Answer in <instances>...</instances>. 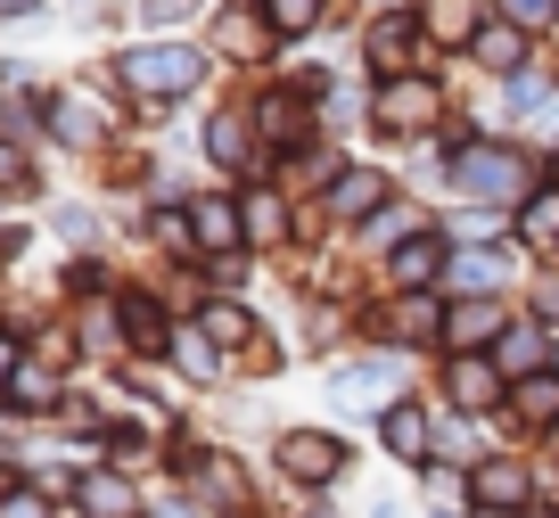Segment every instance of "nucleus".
<instances>
[{
  "label": "nucleus",
  "instance_id": "1",
  "mask_svg": "<svg viewBox=\"0 0 559 518\" xmlns=\"http://www.w3.org/2000/svg\"><path fill=\"white\" fill-rule=\"evenodd\" d=\"M123 83L148 91V99H174V91L198 83V50H181V42H148V50L123 58Z\"/></svg>",
  "mask_w": 559,
  "mask_h": 518
},
{
  "label": "nucleus",
  "instance_id": "2",
  "mask_svg": "<svg viewBox=\"0 0 559 518\" xmlns=\"http://www.w3.org/2000/svg\"><path fill=\"white\" fill-rule=\"evenodd\" d=\"M453 190H469V198H519L526 190L519 149H461L453 156Z\"/></svg>",
  "mask_w": 559,
  "mask_h": 518
},
{
  "label": "nucleus",
  "instance_id": "3",
  "mask_svg": "<svg viewBox=\"0 0 559 518\" xmlns=\"http://www.w3.org/2000/svg\"><path fill=\"white\" fill-rule=\"evenodd\" d=\"M437 83H419V74H403V83H386L379 91V116L386 123H403V132H419V123H437Z\"/></svg>",
  "mask_w": 559,
  "mask_h": 518
},
{
  "label": "nucleus",
  "instance_id": "4",
  "mask_svg": "<svg viewBox=\"0 0 559 518\" xmlns=\"http://www.w3.org/2000/svg\"><path fill=\"white\" fill-rule=\"evenodd\" d=\"M493 363H502V370H526V379H535V370L551 363V338H543L535 321H510L502 338H493Z\"/></svg>",
  "mask_w": 559,
  "mask_h": 518
},
{
  "label": "nucleus",
  "instance_id": "5",
  "mask_svg": "<svg viewBox=\"0 0 559 518\" xmlns=\"http://www.w3.org/2000/svg\"><path fill=\"white\" fill-rule=\"evenodd\" d=\"M444 329H453V345H486V338H502V305H493V296H461L453 313H444Z\"/></svg>",
  "mask_w": 559,
  "mask_h": 518
},
{
  "label": "nucleus",
  "instance_id": "6",
  "mask_svg": "<svg viewBox=\"0 0 559 518\" xmlns=\"http://www.w3.org/2000/svg\"><path fill=\"white\" fill-rule=\"evenodd\" d=\"M469 50L486 58L493 74H526V25H477Z\"/></svg>",
  "mask_w": 559,
  "mask_h": 518
},
{
  "label": "nucleus",
  "instance_id": "7",
  "mask_svg": "<svg viewBox=\"0 0 559 518\" xmlns=\"http://www.w3.org/2000/svg\"><path fill=\"white\" fill-rule=\"evenodd\" d=\"M337 461H346L337 436H288V445H280V469H288V478H330Z\"/></svg>",
  "mask_w": 559,
  "mask_h": 518
},
{
  "label": "nucleus",
  "instance_id": "8",
  "mask_svg": "<svg viewBox=\"0 0 559 518\" xmlns=\"http://www.w3.org/2000/svg\"><path fill=\"white\" fill-rule=\"evenodd\" d=\"M493 396H502V363H469V354H461L453 363V403L461 412H486Z\"/></svg>",
  "mask_w": 559,
  "mask_h": 518
},
{
  "label": "nucleus",
  "instance_id": "9",
  "mask_svg": "<svg viewBox=\"0 0 559 518\" xmlns=\"http://www.w3.org/2000/svg\"><path fill=\"white\" fill-rule=\"evenodd\" d=\"M477 502H486V510H519L526 502V469L519 461H486L477 469Z\"/></svg>",
  "mask_w": 559,
  "mask_h": 518
},
{
  "label": "nucleus",
  "instance_id": "10",
  "mask_svg": "<svg viewBox=\"0 0 559 518\" xmlns=\"http://www.w3.org/2000/svg\"><path fill=\"white\" fill-rule=\"evenodd\" d=\"M386 445H395L403 461H428V412H419V403H395V412H386Z\"/></svg>",
  "mask_w": 559,
  "mask_h": 518
},
{
  "label": "nucleus",
  "instance_id": "11",
  "mask_svg": "<svg viewBox=\"0 0 559 518\" xmlns=\"http://www.w3.org/2000/svg\"><path fill=\"white\" fill-rule=\"evenodd\" d=\"M83 510L91 518H132V485L123 478H83Z\"/></svg>",
  "mask_w": 559,
  "mask_h": 518
},
{
  "label": "nucleus",
  "instance_id": "12",
  "mask_svg": "<svg viewBox=\"0 0 559 518\" xmlns=\"http://www.w3.org/2000/svg\"><path fill=\"white\" fill-rule=\"evenodd\" d=\"M428 34H444V42H477V0H437V9H428Z\"/></svg>",
  "mask_w": 559,
  "mask_h": 518
},
{
  "label": "nucleus",
  "instance_id": "13",
  "mask_svg": "<svg viewBox=\"0 0 559 518\" xmlns=\"http://www.w3.org/2000/svg\"><path fill=\"white\" fill-rule=\"evenodd\" d=\"M437 239H403V256H395V280L403 289H428V280H437Z\"/></svg>",
  "mask_w": 559,
  "mask_h": 518
},
{
  "label": "nucleus",
  "instance_id": "14",
  "mask_svg": "<svg viewBox=\"0 0 559 518\" xmlns=\"http://www.w3.org/2000/svg\"><path fill=\"white\" fill-rule=\"evenodd\" d=\"M239 231H247V214H230L223 198H206V207H198V239H206V247H239Z\"/></svg>",
  "mask_w": 559,
  "mask_h": 518
},
{
  "label": "nucleus",
  "instance_id": "15",
  "mask_svg": "<svg viewBox=\"0 0 559 518\" xmlns=\"http://www.w3.org/2000/svg\"><path fill=\"white\" fill-rule=\"evenodd\" d=\"M519 412L535 420V428H551V420H559V379H551V370H535V379L519 387Z\"/></svg>",
  "mask_w": 559,
  "mask_h": 518
},
{
  "label": "nucleus",
  "instance_id": "16",
  "mask_svg": "<svg viewBox=\"0 0 559 518\" xmlns=\"http://www.w3.org/2000/svg\"><path fill=\"white\" fill-rule=\"evenodd\" d=\"M519 231H526L535 247H559V190H551V198H526V207H519Z\"/></svg>",
  "mask_w": 559,
  "mask_h": 518
},
{
  "label": "nucleus",
  "instance_id": "17",
  "mask_svg": "<svg viewBox=\"0 0 559 518\" xmlns=\"http://www.w3.org/2000/svg\"><path fill=\"white\" fill-rule=\"evenodd\" d=\"M379 198H386L379 173H346V181H337V214H346V223H354V214H370Z\"/></svg>",
  "mask_w": 559,
  "mask_h": 518
},
{
  "label": "nucleus",
  "instance_id": "18",
  "mask_svg": "<svg viewBox=\"0 0 559 518\" xmlns=\"http://www.w3.org/2000/svg\"><path fill=\"white\" fill-rule=\"evenodd\" d=\"M493 280H502V256H453V289H469V296H486Z\"/></svg>",
  "mask_w": 559,
  "mask_h": 518
},
{
  "label": "nucleus",
  "instance_id": "19",
  "mask_svg": "<svg viewBox=\"0 0 559 518\" xmlns=\"http://www.w3.org/2000/svg\"><path fill=\"white\" fill-rule=\"evenodd\" d=\"M58 123H67L74 140H91V132L107 123V107H99V99H58Z\"/></svg>",
  "mask_w": 559,
  "mask_h": 518
},
{
  "label": "nucleus",
  "instance_id": "20",
  "mask_svg": "<svg viewBox=\"0 0 559 518\" xmlns=\"http://www.w3.org/2000/svg\"><path fill=\"white\" fill-rule=\"evenodd\" d=\"M502 17L526 25V34H543V25H559V0H502Z\"/></svg>",
  "mask_w": 559,
  "mask_h": 518
},
{
  "label": "nucleus",
  "instance_id": "21",
  "mask_svg": "<svg viewBox=\"0 0 559 518\" xmlns=\"http://www.w3.org/2000/svg\"><path fill=\"white\" fill-rule=\"evenodd\" d=\"M403 42H412V25H395V17H386V25H370V58H379V67H395V58H403Z\"/></svg>",
  "mask_w": 559,
  "mask_h": 518
},
{
  "label": "nucleus",
  "instance_id": "22",
  "mask_svg": "<svg viewBox=\"0 0 559 518\" xmlns=\"http://www.w3.org/2000/svg\"><path fill=\"white\" fill-rule=\"evenodd\" d=\"M313 25V0H272V34H305Z\"/></svg>",
  "mask_w": 559,
  "mask_h": 518
},
{
  "label": "nucleus",
  "instance_id": "23",
  "mask_svg": "<svg viewBox=\"0 0 559 518\" xmlns=\"http://www.w3.org/2000/svg\"><path fill=\"white\" fill-rule=\"evenodd\" d=\"M280 223H288V214H280L272 198H255V207H247V239H280Z\"/></svg>",
  "mask_w": 559,
  "mask_h": 518
},
{
  "label": "nucleus",
  "instance_id": "24",
  "mask_svg": "<svg viewBox=\"0 0 559 518\" xmlns=\"http://www.w3.org/2000/svg\"><path fill=\"white\" fill-rule=\"evenodd\" d=\"M214 156H223V165H247V132L239 123H214Z\"/></svg>",
  "mask_w": 559,
  "mask_h": 518
},
{
  "label": "nucleus",
  "instance_id": "25",
  "mask_svg": "<svg viewBox=\"0 0 559 518\" xmlns=\"http://www.w3.org/2000/svg\"><path fill=\"white\" fill-rule=\"evenodd\" d=\"M255 42H263L255 17H230V25H223V50H255Z\"/></svg>",
  "mask_w": 559,
  "mask_h": 518
},
{
  "label": "nucleus",
  "instance_id": "26",
  "mask_svg": "<svg viewBox=\"0 0 559 518\" xmlns=\"http://www.w3.org/2000/svg\"><path fill=\"white\" fill-rule=\"evenodd\" d=\"M395 321H403V338H428V329H437V305H403Z\"/></svg>",
  "mask_w": 559,
  "mask_h": 518
},
{
  "label": "nucleus",
  "instance_id": "27",
  "mask_svg": "<svg viewBox=\"0 0 559 518\" xmlns=\"http://www.w3.org/2000/svg\"><path fill=\"white\" fill-rule=\"evenodd\" d=\"M206 338H223V345H230V338H247V321L223 305V313H206Z\"/></svg>",
  "mask_w": 559,
  "mask_h": 518
},
{
  "label": "nucleus",
  "instance_id": "28",
  "mask_svg": "<svg viewBox=\"0 0 559 518\" xmlns=\"http://www.w3.org/2000/svg\"><path fill=\"white\" fill-rule=\"evenodd\" d=\"M140 9H148V17H157V25H174V17H190L198 0H140Z\"/></svg>",
  "mask_w": 559,
  "mask_h": 518
},
{
  "label": "nucleus",
  "instance_id": "29",
  "mask_svg": "<svg viewBox=\"0 0 559 518\" xmlns=\"http://www.w3.org/2000/svg\"><path fill=\"white\" fill-rule=\"evenodd\" d=\"M0 181H9V190L25 181V156H17V149H0Z\"/></svg>",
  "mask_w": 559,
  "mask_h": 518
},
{
  "label": "nucleus",
  "instance_id": "30",
  "mask_svg": "<svg viewBox=\"0 0 559 518\" xmlns=\"http://www.w3.org/2000/svg\"><path fill=\"white\" fill-rule=\"evenodd\" d=\"M9 370H17V338H0V379H9Z\"/></svg>",
  "mask_w": 559,
  "mask_h": 518
},
{
  "label": "nucleus",
  "instance_id": "31",
  "mask_svg": "<svg viewBox=\"0 0 559 518\" xmlns=\"http://www.w3.org/2000/svg\"><path fill=\"white\" fill-rule=\"evenodd\" d=\"M543 313H559V280H543Z\"/></svg>",
  "mask_w": 559,
  "mask_h": 518
},
{
  "label": "nucleus",
  "instance_id": "32",
  "mask_svg": "<svg viewBox=\"0 0 559 518\" xmlns=\"http://www.w3.org/2000/svg\"><path fill=\"white\" fill-rule=\"evenodd\" d=\"M9 518H41V502H9Z\"/></svg>",
  "mask_w": 559,
  "mask_h": 518
},
{
  "label": "nucleus",
  "instance_id": "33",
  "mask_svg": "<svg viewBox=\"0 0 559 518\" xmlns=\"http://www.w3.org/2000/svg\"><path fill=\"white\" fill-rule=\"evenodd\" d=\"M0 9H9V17H17V9H34V0H0Z\"/></svg>",
  "mask_w": 559,
  "mask_h": 518
},
{
  "label": "nucleus",
  "instance_id": "34",
  "mask_svg": "<svg viewBox=\"0 0 559 518\" xmlns=\"http://www.w3.org/2000/svg\"><path fill=\"white\" fill-rule=\"evenodd\" d=\"M486 518H510V510H486Z\"/></svg>",
  "mask_w": 559,
  "mask_h": 518
},
{
  "label": "nucleus",
  "instance_id": "35",
  "mask_svg": "<svg viewBox=\"0 0 559 518\" xmlns=\"http://www.w3.org/2000/svg\"><path fill=\"white\" fill-rule=\"evenodd\" d=\"M0 485H9V469H0Z\"/></svg>",
  "mask_w": 559,
  "mask_h": 518
},
{
  "label": "nucleus",
  "instance_id": "36",
  "mask_svg": "<svg viewBox=\"0 0 559 518\" xmlns=\"http://www.w3.org/2000/svg\"><path fill=\"white\" fill-rule=\"evenodd\" d=\"M551 173H559V156H551Z\"/></svg>",
  "mask_w": 559,
  "mask_h": 518
}]
</instances>
